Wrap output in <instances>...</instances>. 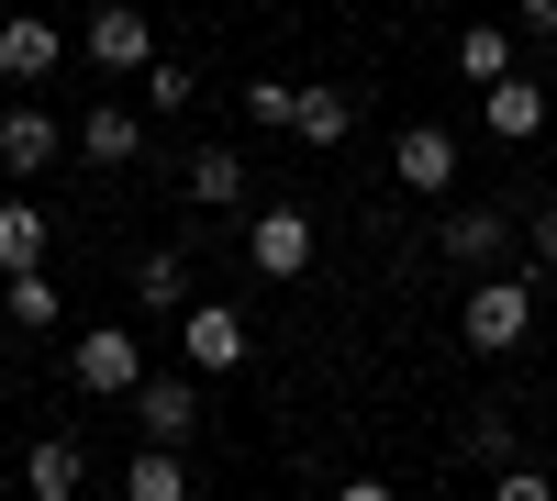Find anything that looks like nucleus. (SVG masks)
<instances>
[{"instance_id": "obj_16", "label": "nucleus", "mask_w": 557, "mask_h": 501, "mask_svg": "<svg viewBox=\"0 0 557 501\" xmlns=\"http://www.w3.org/2000/svg\"><path fill=\"white\" fill-rule=\"evenodd\" d=\"M0 301H12L23 335H57V324H67V301H57V279H45V267H12V279H0Z\"/></svg>"}, {"instance_id": "obj_27", "label": "nucleus", "mask_w": 557, "mask_h": 501, "mask_svg": "<svg viewBox=\"0 0 557 501\" xmlns=\"http://www.w3.org/2000/svg\"><path fill=\"white\" fill-rule=\"evenodd\" d=\"M0 390H12V368H0Z\"/></svg>"}, {"instance_id": "obj_25", "label": "nucleus", "mask_w": 557, "mask_h": 501, "mask_svg": "<svg viewBox=\"0 0 557 501\" xmlns=\"http://www.w3.org/2000/svg\"><path fill=\"white\" fill-rule=\"evenodd\" d=\"M524 256H535V267H557V201H546V212H524Z\"/></svg>"}, {"instance_id": "obj_18", "label": "nucleus", "mask_w": 557, "mask_h": 501, "mask_svg": "<svg viewBox=\"0 0 557 501\" xmlns=\"http://www.w3.org/2000/svg\"><path fill=\"white\" fill-rule=\"evenodd\" d=\"M235 201H246V156L201 146V156H190V212H235Z\"/></svg>"}, {"instance_id": "obj_2", "label": "nucleus", "mask_w": 557, "mask_h": 501, "mask_svg": "<svg viewBox=\"0 0 557 501\" xmlns=\"http://www.w3.org/2000/svg\"><path fill=\"white\" fill-rule=\"evenodd\" d=\"M178 356H190L201 379H235L246 356H257V324L235 301H178Z\"/></svg>"}, {"instance_id": "obj_22", "label": "nucleus", "mask_w": 557, "mask_h": 501, "mask_svg": "<svg viewBox=\"0 0 557 501\" xmlns=\"http://www.w3.org/2000/svg\"><path fill=\"white\" fill-rule=\"evenodd\" d=\"M469 458H480V468L513 458V413H469Z\"/></svg>"}, {"instance_id": "obj_24", "label": "nucleus", "mask_w": 557, "mask_h": 501, "mask_svg": "<svg viewBox=\"0 0 557 501\" xmlns=\"http://www.w3.org/2000/svg\"><path fill=\"white\" fill-rule=\"evenodd\" d=\"M491 490H502V501H546L557 479H546V468H524V458H502V468H491Z\"/></svg>"}, {"instance_id": "obj_11", "label": "nucleus", "mask_w": 557, "mask_h": 501, "mask_svg": "<svg viewBox=\"0 0 557 501\" xmlns=\"http://www.w3.org/2000/svg\"><path fill=\"white\" fill-rule=\"evenodd\" d=\"M67 146H78L89 167H134V156H146V123H134L123 101H101V112H78V123H67Z\"/></svg>"}, {"instance_id": "obj_3", "label": "nucleus", "mask_w": 557, "mask_h": 501, "mask_svg": "<svg viewBox=\"0 0 557 501\" xmlns=\"http://www.w3.org/2000/svg\"><path fill=\"white\" fill-rule=\"evenodd\" d=\"M67 379H78L89 401H134V379H146V346H134L123 324H101V335L67 346Z\"/></svg>"}, {"instance_id": "obj_20", "label": "nucleus", "mask_w": 557, "mask_h": 501, "mask_svg": "<svg viewBox=\"0 0 557 501\" xmlns=\"http://www.w3.org/2000/svg\"><path fill=\"white\" fill-rule=\"evenodd\" d=\"M502 67H513V34H502V23H469V34H457V78H502Z\"/></svg>"}, {"instance_id": "obj_4", "label": "nucleus", "mask_w": 557, "mask_h": 501, "mask_svg": "<svg viewBox=\"0 0 557 501\" xmlns=\"http://www.w3.org/2000/svg\"><path fill=\"white\" fill-rule=\"evenodd\" d=\"M435 256L457 267V279H480V267H502V256H513V212H491V201L446 212V223H435Z\"/></svg>"}, {"instance_id": "obj_6", "label": "nucleus", "mask_w": 557, "mask_h": 501, "mask_svg": "<svg viewBox=\"0 0 557 501\" xmlns=\"http://www.w3.org/2000/svg\"><path fill=\"white\" fill-rule=\"evenodd\" d=\"M391 178L401 190H457V134L446 123H401L391 134Z\"/></svg>"}, {"instance_id": "obj_26", "label": "nucleus", "mask_w": 557, "mask_h": 501, "mask_svg": "<svg viewBox=\"0 0 557 501\" xmlns=\"http://www.w3.org/2000/svg\"><path fill=\"white\" fill-rule=\"evenodd\" d=\"M513 12H524V23H535V34H557V0H513Z\"/></svg>"}, {"instance_id": "obj_23", "label": "nucleus", "mask_w": 557, "mask_h": 501, "mask_svg": "<svg viewBox=\"0 0 557 501\" xmlns=\"http://www.w3.org/2000/svg\"><path fill=\"white\" fill-rule=\"evenodd\" d=\"M246 112H257L268 134H290V78H246Z\"/></svg>"}, {"instance_id": "obj_13", "label": "nucleus", "mask_w": 557, "mask_h": 501, "mask_svg": "<svg viewBox=\"0 0 557 501\" xmlns=\"http://www.w3.org/2000/svg\"><path fill=\"white\" fill-rule=\"evenodd\" d=\"M290 134H301V146H346V134H357V101H346L335 78H312V89H290Z\"/></svg>"}, {"instance_id": "obj_19", "label": "nucleus", "mask_w": 557, "mask_h": 501, "mask_svg": "<svg viewBox=\"0 0 557 501\" xmlns=\"http://www.w3.org/2000/svg\"><path fill=\"white\" fill-rule=\"evenodd\" d=\"M134 301H146V312H178V301H190V256H178V246H157L146 267H134Z\"/></svg>"}, {"instance_id": "obj_9", "label": "nucleus", "mask_w": 557, "mask_h": 501, "mask_svg": "<svg viewBox=\"0 0 557 501\" xmlns=\"http://www.w3.org/2000/svg\"><path fill=\"white\" fill-rule=\"evenodd\" d=\"M57 156H67V123H57V112H34V101L0 112V167H12V178H45Z\"/></svg>"}, {"instance_id": "obj_17", "label": "nucleus", "mask_w": 557, "mask_h": 501, "mask_svg": "<svg viewBox=\"0 0 557 501\" xmlns=\"http://www.w3.org/2000/svg\"><path fill=\"white\" fill-rule=\"evenodd\" d=\"M123 490H134V501H190V458H178V446H157V435H146V458L123 468Z\"/></svg>"}, {"instance_id": "obj_15", "label": "nucleus", "mask_w": 557, "mask_h": 501, "mask_svg": "<svg viewBox=\"0 0 557 501\" xmlns=\"http://www.w3.org/2000/svg\"><path fill=\"white\" fill-rule=\"evenodd\" d=\"M45 246H57V223L12 190V201H0V279H12V267H45Z\"/></svg>"}, {"instance_id": "obj_8", "label": "nucleus", "mask_w": 557, "mask_h": 501, "mask_svg": "<svg viewBox=\"0 0 557 501\" xmlns=\"http://www.w3.org/2000/svg\"><path fill=\"white\" fill-rule=\"evenodd\" d=\"M57 67H67V34L45 23V12H12V23H0V78H12V89L57 78Z\"/></svg>"}, {"instance_id": "obj_14", "label": "nucleus", "mask_w": 557, "mask_h": 501, "mask_svg": "<svg viewBox=\"0 0 557 501\" xmlns=\"http://www.w3.org/2000/svg\"><path fill=\"white\" fill-rule=\"evenodd\" d=\"M89 458H78V435H34V458H23V490L34 501H78Z\"/></svg>"}, {"instance_id": "obj_7", "label": "nucleus", "mask_w": 557, "mask_h": 501, "mask_svg": "<svg viewBox=\"0 0 557 501\" xmlns=\"http://www.w3.org/2000/svg\"><path fill=\"white\" fill-rule=\"evenodd\" d=\"M134 424H146L157 446H190L201 435V368L190 379H134Z\"/></svg>"}, {"instance_id": "obj_21", "label": "nucleus", "mask_w": 557, "mask_h": 501, "mask_svg": "<svg viewBox=\"0 0 557 501\" xmlns=\"http://www.w3.org/2000/svg\"><path fill=\"white\" fill-rule=\"evenodd\" d=\"M190 101H201V78L168 67V57H146V112H190Z\"/></svg>"}, {"instance_id": "obj_5", "label": "nucleus", "mask_w": 557, "mask_h": 501, "mask_svg": "<svg viewBox=\"0 0 557 501\" xmlns=\"http://www.w3.org/2000/svg\"><path fill=\"white\" fill-rule=\"evenodd\" d=\"M246 267L290 290L301 267H312V212H290V201H278V212H246Z\"/></svg>"}, {"instance_id": "obj_1", "label": "nucleus", "mask_w": 557, "mask_h": 501, "mask_svg": "<svg viewBox=\"0 0 557 501\" xmlns=\"http://www.w3.org/2000/svg\"><path fill=\"white\" fill-rule=\"evenodd\" d=\"M457 335H469V356H513V346L535 335V279L480 267V279H469V312H457Z\"/></svg>"}, {"instance_id": "obj_10", "label": "nucleus", "mask_w": 557, "mask_h": 501, "mask_svg": "<svg viewBox=\"0 0 557 501\" xmlns=\"http://www.w3.org/2000/svg\"><path fill=\"white\" fill-rule=\"evenodd\" d=\"M146 57H157V23L134 12V0H101V12H89V67L123 78V67H146Z\"/></svg>"}, {"instance_id": "obj_12", "label": "nucleus", "mask_w": 557, "mask_h": 501, "mask_svg": "<svg viewBox=\"0 0 557 501\" xmlns=\"http://www.w3.org/2000/svg\"><path fill=\"white\" fill-rule=\"evenodd\" d=\"M480 101H491V134H502V146H524V134H546V78H524V67H502V78L480 89Z\"/></svg>"}]
</instances>
